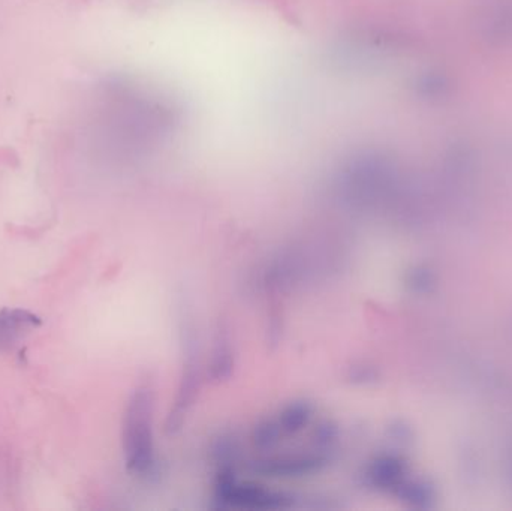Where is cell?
Masks as SVG:
<instances>
[{
    "instance_id": "obj_1",
    "label": "cell",
    "mask_w": 512,
    "mask_h": 511,
    "mask_svg": "<svg viewBox=\"0 0 512 511\" xmlns=\"http://www.w3.org/2000/svg\"><path fill=\"white\" fill-rule=\"evenodd\" d=\"M41 326V318L26 309L0 311V351L17 347L26 335Z\"/></svg>"
}]
</instances>
